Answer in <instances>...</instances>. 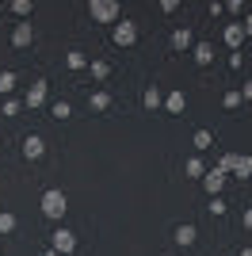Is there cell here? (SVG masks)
Returning <instances> with one entry per match:
<instances>
[{
    "label": "cell",
    "instance_id": "cell-1",
    "mask_svg": "<svg viewBox=\"0 0 252 256\" xmlns=\"http://www.w3.org/2000/svg\"><path fill=\"white\" fill-rule=\"evenodd\" d=\"M65 210H69V195L62 188H50V192H42V214L50 218V222H62Z\"/></svg>",
    "mask_w": 252,
    "mask_h": 256
},
{
    "label": "cell",
    "instance_id": "cell-2",
    "mask_svg": "<svg viewBox=\"0 0 252 256\" xmlns=\"http://www.w3.org/2000/svg\"><path fill=\"white\" fill-rule=\"evenodd\" d=\"M88 16H92L96 23H118L122 8H118L115 0H92V4H88Z\"/></svg>",
    "mask_w": 252,
    "mask_h": 256
},
{
    "label": "cell",
    "instance_id": "cell-3",
    "mask_svg": "<svg viewBox=\"0 0 252 256\" xmlns=\"http://www.w3.org/2000/svg\"><path fill=\"white\" fill-rule=\"evenodd\" d=\"M50 248H54L58 256L76 252V234H73V230H65V226H58V230L50 234Z\"/></svg>",
    "mask_w": 252,
    "mask_h": 256
},
{
    "label": "cell",
    "instance_id": "cell-4",
    "mask_svg": "<svg viewBox=\"0 0 252 256\" xmlns=\"http://www.w3.org/2000/svg\"><path fill=\"white\" fill-rule=\"evenodd\" d=\"M111 38H115V46H134V42H138V23L118 20L115 31H111Z\"/></svg>",
    "mask_w": 252,
    "mask_h": 256
},
{
    "label": "cell",
    "instance_id": "cell-5",
    "mask_svg": "<svg viewBox=\"0 0 252 256\" xmlns=\"http://www.w3.org/2000/svg\"><path fill=\"white\" fill-rule=\"evenodd\" d=\"M34 42V23H16V31H12V46H16V50H23V46H31Z\"/></svg>",
    "mask_w": 252,
    "mask_h": 256
},
{
    "label": "cell",
    "instance_id": "cell-6",
    "mask_svg": "<svg viewBox=\"0 0 252 256\" xmlns=\"http://www.w3.org/2000/svg\"><path fill=\"white\" fill-rule=\"evenodd\" d=\"M202 188H206V195L214 199V195L226 188V172H222L218 164H214V168H206V176H202Z\"/></svg>",
    "mask_w": 252,
    "mask_h": 256
},
{
    "label": "cell",
    "instance_id": "cell-7",
    "mask_svg": "<svg viewBox=\"0 0 252 256\" xmlns=\"http://www.w3.org/2000/svg\"><path fill=\"white\" fill-rule=\"evenodd\" d=\"M46 88H50L46 80H34V84L27 88V100H23V107H31V111H38V107L46 104Z\"/></svg>",
    "mask_w": 252,
    "mask_h": 256
},
{
    "label": "cell",
    "instance_id": "cell-8",
    "mask_svg": "<svg viewBox=\"0 0 252 256\" xmlns=\"http://www.w3.org/2000/svg\"><path fill=\"white\" fill-rule=\"evenodd\" d=\"M222 38H226V46H230V50H241V42L248 38V34H244V27H241V23H226Z\"/></svg>",
    "mask_w": 252,
    "mask_h": 256
},
{
    "label": "cell",
    "instance_id": "cell-9",
    "mask_svg": "<svg viewBox=\"0 0 252 256\" xmlns=\"http://www.w3.org/2000/svg\"><path fill=\"white\" fill-rule=\"evenodd\" d=\"M42 153H46V142H42L38 134L23 138V157H27V160H42Z\"/></svg>",
    "mask_w": 252,
    "mask_h": 256
},
{
    "label": "cell",
    "instance_id": "cell-10",
    "mask_svg": "<svg viewBox=\"0 0 252 256\" xmlns=\"http://www.w3.org/2000/svg\"><path fill=\"white\" fill-rule=\"evenodd\" d=\"M184 107H188V96H184V88H172V92L164 96V111H168V115H180Z\"/></svg>",
    "mask_w": 252,
    "mask_h": 256
},
{
    "label": "cell",
    "instance_id": "cell-11",
    "mask_svg": "<svg viewBox=\"0 0 252 256\" xmlns=\"http://www.w3.org/2000/svg\"><path fill=\"white\" fill-rule=\"evenodd\" d=\"M191 46H195V34H191V27H180V31H172V50H184V54H188Z\"/></svg>",
    "mask_w": 252,
    "mask_h": 256
},
{
    "label": "cell",
    "instance_id": "cell-12",
    "mask_svg": "<svg viewBox=\"0 0 252 256\" xmlns=\"http://www.w3.org/2000/svg\"><path fill=\"white\" fill-rule=\"evenodd\" d=\"M191 58H195V65H210L214 62V46L210 42H195L191 46Z\"/></svg>",
    "mask_w": 252,
    "mask_h": 256
},
{
    "label": "cell",
    "instance_id": "cell-13",
    "mask_svg": "<svg viewBox=\"0 0 252 256\" xmlns=\"http://www.w3.org/2000/svg\"><path fill=\"white\" fill-rule=\"evenodd\" d=\"M195 237H199V230H195V226L191 222H184V226H176V245H195Z\"/></svg>",
    "mask_w": 252,
    "mask_h": 256
},
{
    "label": "cell",
    "instance_id": "cell-14",
    "mask_svg": "<svg viewBox=\"0 0 252 256\" xmlns=\"http://www.w3.org/2000/svg\"><path fill=\"white\" fill-rule=\"evenodd\" d=\"M142 104H146L149 111H157V107H164V92H160L157 84H153V88H146V92H142Z\"/></svg>",
    "mask_w": 252,
    "mask_h": 256
},
{
    "label": "cell",
    "instance_id": "cell-15",
    "mask_svg": "<svg viewBox=\"0 0 252 256\" xmlns=\"http://www.w3.org/2000/svg\"><path fill=\"white\" fill-rule=\"evenodd\" d=\"M233 176H241V180H252V153H237V160H233Z\"/></svg>",
    "mask_w": 252,
    "mask_h": 256
},
{
    "label": "cell",
    "instance_id": "cell-16",
    "mask_svg": "<svg viewBox=\"0 0 252 256\" xmlns=\"http://www.w3.org/2000/svg\"><path fill=\"white\" fill-rule=\"evenodd\" d=\"M88 107H92V111H107V107H111V92H104V88H96L92 96H88Z\"/></svg>",
    "mask_w": 252,
    "mask_h": 256
},
{
    "label": "cell",
    "instance_id": "cell-17",
    "mask_svg": "<svg viewBox=\"0 0 252 256\" xmlns=\"http://www.w3.org/2000/svg\"><path fill=\"white\" fill-rule=\"evenodd\" d=\"M88 69H92V76H96V80H107V76H111V62H104V58L88 62Z\"/></svg>",
    "mask_w": 252,
    "mask_h": 256
},
{
    "label": "cell",
    "instance_id": "cell-18",
    "mask_svg": "<svg viewBox=\"0 0 252 256\" xmlns=\"http://www.w3.org/2000/svg\"><path fill=\"white\" fill-rule=\"evenodd\" d=\"M191 142H195V150H199V153H206L210 146H214V134L202 126V130H195V138H191Z\"/></svg>",
    "mask_w": 252,
    "mask_h": 256
},
{
    "label": "cell",
    "instance_id": "cell-19",
    "mask_svg": "<svg viewBox=\"0 0 252 256\" xmlns=\"http://www.w3.org/2000/svg\"><path fill=\"white\" fill-rule=\"evenodd\" d=\"M65 65H69V69H88V58H84L80 50H69L65 54Z\"/></svg>",
    "mask_w": 252,
    "mask_h": 256
},
{
    "label": "cell",
    "instance_id": "cell-20",
    "mask_svg": "<svg viewBox=\"0 0 252 256\" xmlns=\"http://www.w3.org/2000/svg\"><path fill=\"white\" fill-rule=\"evenodd\" d=\"M184 172H188V176H199V180L206 176V168H202V160H199V157H188V160H184Z\"/></svg>",
    "mask_w": 252,
    "mask_h": 256
},
{
    "label": "cell",
    "instance_id": "cell-21",
    "mask_svg": "<svg viewBox=\"0 0 252 256\" xmlns=\"http://www.w3.org/2000/svg\"><path fill=\"white\" fill-rule=\"evenodd\" d=\"M12 12H16L20 20H27V16H34V4L31 0H12Z\"/></svg>",
    "mask_w": 252,
    "mask_h": 256
},
{
    "label": "cell",
    "instance_id": "cell-22",
    "mask_svg": "<svg viewBox=\"0 0 252 256\" xmlns=\"http://www.w3.org/2000/svg\"><path fill=\"white\" fill-rule=\"evenodd\" d=\"M16 226H20V222H16V214H12V210H0V237H4V234H12Z\"/></svg>",
    "mask_w": 252,
    "mask_h": 256
},
{
    "label": "cell",
    "instance_id": "cell-23",
    "mask_svg": "<svg viewBox=\"0 0 252 256\" xmlns=\"http://www.w3.org/2000/svg\"><path fill=\"white\" fill-rule=\"evenodd\" d=\"M222 104L230 107V111H233V107H241V104H244V100H241V88H230V92L222 96Z\"/></svg>",
    "mask_w": 252,
    "mask_h": 256
},
{
    "label": "cell",
    "instance_id": "cell-24",
    "mask_svg": "<svg viewBox=\"0 0 252 256\" xmlns=\"http://www.w3.org/2000/svg\"><path fill=\"white\" fill-rule=\"evenodd\" d=\"M50 115H54V118H62V122H65V118L73 115V107L65 104V100H58V104H54V107H50Z\"/></svg>",
    "mask_w": 252,
    "mask_h": 256
},
{
    "label": "cell",
    "instance_id": "cell-25",
    "mask_svg": "<svg viewBox=\"0 0 252 256\" xmlns=\"http://www.w3.org/2000/svg\"><path fill=\"white\" fill-rule=\"evenodd\" d=\"M210 214H214V218H222V214L230 210V206H226V199H222V195H214V199H210V206H206Z\"/></svg>",
    "mask_w": 252,
    "mask_h": 256
},
{
    "label": "cell",
    "instance_id": "cell-26",
    "mask_svg": "<svg viewBox=\"0 0 252 256\" xmlns=\"http://www.w3.org/2000/svg\"><path fill=\"white\" fill-rule=\"evenodd\" d=\"M12 88H16V73H12V69H8V73H0V92L8 96Z\"/></svg>",
    "mask_w": 252,
    "mask_h": 256
},
{
    "label": "cell",
    "instance_id": "cell-27",
    "mask_svg": "<svg viewBox=\"0 0 252 256\" xmlns=\"http://www.w3.org/2000/svg\"><path fill=\"white\" fill-rule=\"evenodd\" d=\"M233 160H237V153H222V157H218V168L226 172V176L233 172Z\"/></svg>",
    "mask_w": 252,
    "mask_h": 256
},
{
    "label": "cell",
    "instance_id": "cell-28",
    "mask_svg": "<svg viewBox=\"0 0 252 256\" xmlns=\"http://www.w3.org/2000/svg\"><path fill=\"white\" fill-rule=\"evenodd\" d=\"M0 115H20V104H16V100H4V107H0Z\"/></svg>",
    "mask_w": 252,
    "mask_h": 256
},
{
    "label": "cell",
    "instance_id": "cell-29",
    "mask_svg": "<svg viewBox=\"0 0 252 256\" xmlns=\"http://www.w3.org/2000/svg\"><path fill=\"white\" fill-rule=\"evenodd\" d=\"M226 12H230V16H241L244 4H241V0H230V4H226Z\"/></svg>",
    "mask_w": 252,
    "mask_h": 256
},
{
    "label": "cell",
    "instance_id": "cell-30",
    "mask_svg": "<svg viewBox=\"0 0 252 256\" xmlns=\"http://www.w3.org/2000/svg\"><path fill=\"white\" fill-rule=\"evenodd\" d=\"M241 100H252V80H244V88H241Z\"/></svg>",
    "mask_w": 252,
    "mask_h": 256
},
{
    "label": "cell",
    "instance_id": "cell-31",
    "mask_svg": "<svg viewBox=\"0 0 252 256\" xmlns=\"http://www.w3.org/2000/svg\"><path fill=\"white\" fill-rule=\"evenodd\" d=\"M244 230H252V206H244Z\"/></svg>",
    "mask_w": 252,
    "mask_h": 256
},
{
    "label": "cell",
    "instance_id": "cell-32",
    "mask_svg": "<svg viewBox=\"0 0 252 256\" xmlns=\"http://www.w3.org/2000/svg\"><path fill=\"white\" fill-rule=\"evenodd\" d=\"M241 27H244V34H252V12L244 16V23H241Z\"/></svg>",
    "mask_w": 252,
    "mask_h": 256
},
{
    "label": "cell",
    "instance_id": "cell-33",
    "mask_svg": "<svg viewBox=\"0 0 252 256\" xmlns=\"http://www.w3.org/2000/svg\"><path fill=\"white\" fill-rule=\"evenodd\" d=\"M241 256H252V245H244V248H241Z\"/></svg>",
    "mask_w": 252,
    "mask_h": 256
},
{
    "label": "cell",
    "instance_id": "cell-34",
    "mask_svg": "<svg viewBox=\"0 0 252 256\" xmlns=\"http://www.w3.org/2000/svg\"><path fill=\"white\" fill-rule=\"evenodd\" d=\"M42 256H58V252H54V248H46V252H42Z\"/></svg>",
    "mask_w": 252,
    "mask_h": 256
}]
</instances>
